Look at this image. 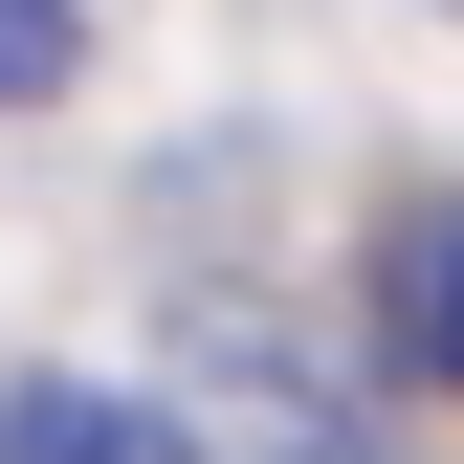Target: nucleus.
<instances>
[{
  "label": "nucleus",
  "instance_id": "f03ea898",
  "mask_svg": "<svg viewBox=\"0 0 464 464\" xmlns=\"http://www.w3.org/2000/svg\"><path fill=\"white\" fill-rule=\"evenodd\" d=\"M0 464H199L155 398H89V376H44V398H0Z\"/></svg>",
  "mask_w": 464,
  "mask_h": 464
},
{
  "label": "nucleus",
  "instance_id": "f257e3e1",
  "mask_svg": "<svg viewBox=\"0 0 464 464\" xmlns=\"http://www.w3.org/2000/svg\"><path fill=\"white\" fill-rule=\"evenodd\" d=\"M376 332H398V376H464V199L376 221Z\"/></svg>",
  "mask_w": 464,
  "mask_h": 464
},
{
  "label": "nucleus",
  "instance_id": "7ed1b4c3",
  "mask_svg": "<svg viewBox=\"0 0 464 464\" xmlns=\"http://www.w3.org/2000/svg\"><path fill=\"white\" fill-rule=\"evenodd\" d=\"M67 67H89V0H0V111H44Z\"/></svg>",
  "mask_w": 464,
  "mask_h": 464
}]
</instances>
